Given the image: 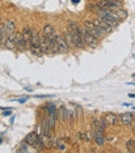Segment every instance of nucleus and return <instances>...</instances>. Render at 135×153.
<instances>
[{"instance_id":"nucleus-9","label":"nucleus","mask_w":135,"mask_h":153,"mask_svg":"<svg viewBox=\"0 0 135 153\" xmlns=\"http://www.w3.org/2000/svg\"><path fill=\"white\" fill-rule=\"evenodd\" d=\"M15 39H16V48L20 51H25L26 50V43L24 41L22 33H16L15 34Z\"/></svg>"},{"instance_id":"nucleus-15","label":"nucleus","mask_w":135,"mask_h":153,"mask_svg":"<svg viewBox=\"0 0 135 153\" xmlns=\"http://www.w3.org/2000/svg\"><path fill=\"white\" fill-rule=\"evenodd\" d=\"M104 120L106 122V124H110V126H116L118 123V117L114 113H106L104 115Z\"/></svg>"},{"instance_id":"nucleus-10","label":"nucleus","mask_w":135,"mask_h":153,"mask_svg":"<svg viewBox=\"0 0 135 153\" xmlns=\"http://www.w3.org/2000/svg\"><path fill=\"white\" fill-rule=\"evenodd\" d=\"M41 50H42L43 54H50L51 53L50 42H49V39H47L46 36H45L43 33L41 34Z\"/></svg>"},{"instance_id":"nucleus-12","label":"nucleus","mask_w":135,"mask_h":153,"mask_svg":"<svg viewBox=\"0 0 135 153\" xmlns=\"http://www.w3.org/2000/svg\"><path fill=\"white\" fill-rule=\"evenodd\" d=\"M104 131L101 130H98V128H95L93 130V139H95V141H96V144L97 145H104L105 144V137H104V134H102Z\"/></svg>"},{"instance_id":"nucleus-7","label":"nucleus","mask_w":135,"mask_h":153,"mask_svg":"<svg viewBox=\"0 0 135 153\" xmlns=\"http://www.w3.org/2000/svg\"><path fill=\"white\" fill-rule=\"evenodd\" d=\"M22 37H24V41H25L26 43V48H30V46H32V37H33V29L29 26L24 27L22 29Z\"/></svg>"},{"instance_id":"nucleus-19","label":"nucleus","mask_w":135,"mask_h":153,"mask_svg":"<svg viewBox=\"0 0 135 153\" xmlns=\"http://www.w3.org/2000/svg\"><path fill=\"white\" fill-rule=\"evenodd\" d=\"M93 126H95V128H98V130H101V131H105L106 122L105 120H95L93 122Z\"/></svg>"},{"instance_id":"nucleus-13","label":"nucleus","mask_w":135,"mask_h":153,"mask_svg":"<svg viewBox=\"0 0 135 153\" xmlns=\"http://www.w3.org/2000/svg\"><path fill=\"white\" fill-rule=\"evenodd\" d=\"M93 22H95L96 25H97V26L100 27V29H102L105 33H110V32H112V30H113V27L110 26V25H109V24L106 22V21H104V20L101 19V17H98V19H96Z\"/></svg>"},{"instance_id":"nucleus-3","label":"nucleus","mask_w":135,"mask_h":153,"mask_svg":"<svg viewBox=\"0 0 135 153\" xmlns=\"http://www.w3.org/2000/svg\"><path fill=\"white\" fill-rule=\"evenodd\" d=\"M25 141L32 148L36 149V151H41V149H43V147H45L42 139L40 137V135H38L37 132H30V134H28L25 137Z\"/></svg>"},{"instance_id":"nucleus-21","label":"nucleus","mask_w":135,"mask_h":153,"mask_svg":"<svg viewBox=\"0 0 135 153\" xmlns=\"http://www.w3.org/2000/svg\"><path fill=\"white\" fill-rule=\"evenodd\" d=\"M126 148L129 152H134L135 151V140H129L126 143Z\"/></svg>"},{"instance_id":"nucleus-23","label":"nucleus","mask_w":135,"mask_h":153,"mask_svg":"<svg viewBox=\"0 0 135 153\" xmlns=\"http://www.w3.org/2000/svg\"><path fill=\"white\" fill-rule=\"evenodd\" d=\"M79 137L81 139V140H85V141H89L91 139H89V136L85 134V132H79Z\"/></svg>"},{"instance_id":"nucleus-1","label":"nucleus","mask_w":135,"mask_h":153,"mask_svg":"<svg viewBox=\"0 0 135 153\" xmlns=\"http://www.w3.org/2000/svg\"><path fill=\"white\" fill-rule=\"evenodd\" d=\"M68 30H70L71 34H72V37H74L76 47H78V48H84L85 42H84V39H83L80 27L78 26V24L74 22V21H70V22H68Z\"/></svg>"},{"instance_id":"nucleus-22","label":"nucleus","mask_w":135,"mask_h":153,"mask_svg":"<svg viewBox=\"0 0 135 153\" xmlns=\"http://www.w3.org/2000/svg\"><path fill=\"white\" fill-rule=\"evenodd\" d=\"M29 147H30V145L28 144L26 141H24V143H21V147L17 149V152H28V149H29Z\"/></svg>"},{"instance_id":"nucleus-27","label":"nucleus","mask_w":135,"mask_h":153,"mask_svg":"<svg viewBox=\"0 0 135 153\" xmlns=\"http://www.w3.org/2000/svg\"><path fill=\"white\" fill-rule=\"evenodd\" d=\"M129 97H131V98H135V94H134V93H130Z\"/></svg>"},{"instance_id":"nucleus-28","label":"nucleus","mask_w":135,"mask_h":153,"mask_svg":"<svg viewBox=\"0 0 135 153\" xmlns=\"http://www.w3.org/2000/svg\"><path fill=\"white\" fill-rule=\"evenodd\" d=\"M0 144H1V139H0Z\"/></svg>"},{"instance_id":"nucleus-26","label":"nucleus","mask_w":135,"mask_h":153,"mask_svg":"<svg viewBox=\"0 0 135 153\" xmlns=\"http://www.w3.org/2000/svg\"><path fill=\"white\" fill-rule=\"evenodd\" d=\"M25 101H26V97H22V98H20V100H19V102H20V103H24Z\"/></svg>"},{"instance_id":"nucleus-20","label":"nucleus","mask_w":135,"mask_h":153,"mask_svg":"<svg viewBox=\"0 0 135 153\" xmlns=\"http://www.w3.org/2000/svg\"><path fill=\"white\" fill-rule=\"evenodd\" d=\"M5 41V32H4V24H0V45H3Z\"/></svg>"},{"instance_id":"nucleus-5","label":"nucleus","mask_w":135,"mask_h":153,"mask_svg":"<svg viewBox=\"0 0 135 153\" xmlns=\"http://www.w3.org/2000/svg\"><path fill=\"white\" fill-rule=\"evenodd\" d=\"M80 32H81V36H83V39H84L85 45H88V46L92 47V48H96L98 46V39L95 36H92V34L85 29V27L80 29Z\"/></svg>"},{"instance_id":"nucleus-25","label":"nucleus","mask_w":135,"mask_h":153,"mask_svg":"<svg viewBox=\"0 0 135 153\" xmlns=\"http://www.w3.org/2000/svg\"><path fill=\"white\" fill-rule=\"evenodd\" d=\"M11 114H12V109H5L4 113H3V115H4V117H9Z\"/></svg>"},{"instance_id":"nucleus-24","label":"nucleus","mask_w":135,"mask_h":153,"mask_svg":"<svg viewBox=\"0 0 135 153\" xmlns=\"http://www.w3.org/2000/svg\"><path fill=\"white\" fill-rule=\"evenodd\" d=\"M57 148H58V149H62V151H64V149H66V145H64V143H63V141H60V140H58Z\"/></svg>"},{"instance_id":"nucleus-14","label":"nucleus","mask_w":135,"mask_h":153,"mask_svg":"<svg viewBox=\"0 0 135 153\" xmlns=\"http://www.w3.org/2000/svg\"><path fill=\"white\" fill-rule=\"evenodd\" d=\"M4 32H5V39L13 34V32H15V21L13 20H7L4 22Z\"/></svg>"},{"instance_id":"nucleus-17","label":"nucleus","mask_w":135,"mask_h":153,"mask_svg":"<svg viewBox=\"0 0 135 153\" xmlns=\"http://www.w3.org/2000/svg\"><path fill=\"white\" fill-rule=\"evenodd\" d=\"M63 37H64V39H66V42H67V45L71 47H76V43H75V39H74V37H72V34L70 30H66V32L63 33Z\"/></svg>"},{"instance_id":"nucleus-6","label":"nucleus","mask_w":135,"mask_h":153,"mask_svg":"<svg viewBox=\"0 0 135 153\" xmlns=\"http://www.w3.org/2000/svg\"><path fill=\"white\" fill-rule=\"evenodd\" d=\"M97 7L100 9H108L113 11L116 8H121V1L119 0H101L97 3Z\"/></svg>"},{"instance_id":"nucleus-11","label":"nucleus","mask_w":135,"mask_h":153,"mask_svg":"<svg viewBox=\"0 0 135 153\" xmlns=\"http://www.w3.org/2000/svg\"><path fill=\"white\" fill-rule=\"evenodd\" d=\"M118 119H119V122L123 124V126H129V124L133 123L134 115L131 113H123V114H119L118 115Z\"/></svg>"},{"instance_id":"nucleus-8","label":"nucleus","mask_w":135,"mask_h":153,"mask_svg":"<svg viewBox=\"0 0 135 153\" xmlns=\"http://www.w3.org/2000/svg\"><path fill=\"white\" fill-rule=\"evenodd\" d=\"M57 48L60 53H67V51L70 50V46L67 45L63 36H58L57 34Z\"/></svg>"},{"instance_id":"nucleus-16","label":"nucleus","mask_w":135,"mask_h":153,"mask_svg":"<svg viewBox=\"0 0 135 153\" xmlns=\"http://www.w3.org/2000/svg\"><path fill=\"white\" fill-rule=\"evenodd\" d=\"M4 46L5 48H8V50H15L16 48V39H15V36H9L7 39L4 41Z\"/></svg>"},{"instance_id":"nucleus-2","label":"nucleus","mask_w":135,"mask_h":153,"mask_svg":"<svg viewBox=\"0 0 135 153\" xmlns=\"http://www.w3.org/2000/svg\"><path fill=\"white\" fill-rule=\"evenodd\" d=\"M97 15L98 17H101V19L104 20V21H106L112 27H116L119 25V21L121 20L117 17L116 15H114L113 11H108V9H97Z\"/></svg>"},{"instance_id":"nucleus-18","label":"nucleus","mask_w":135,"mask_h":153,"mask_svg":"<svg viewBox=\"0 0 135 153\" xmlns=\"http://www.w3.org/2000/svg\"><path fill=\"white\" fill-rule=\"evenodd\" d=\"M113 12H114V15H116L117 17H118L119 20H125L127 17V12L125 11V9H121V8H116V9H113Z\"/></svg>"},{"instance_id":"nucleus-4","label":"nucleus","mask_w":135,"mask_h":153,"mask_svg":"<svg viewBox=\"0 0 135 153\" xmlns=\"http://www.w3.org/2000/svg\"><path fill=\"white\" fill-rule=\"evenodd\" d=\"M83 25H84V27H85L87 30H88L89 33L92 34V36H95L96 38H97V39L102 38V37L106 34L102 29H100V27L96 25V24L93 22V21H84V22H83Z\"/></svg>"}]
</instances>
